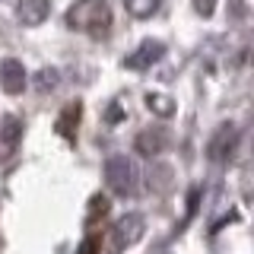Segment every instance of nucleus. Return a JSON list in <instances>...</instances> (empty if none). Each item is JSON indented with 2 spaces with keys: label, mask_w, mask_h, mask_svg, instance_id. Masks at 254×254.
<instances>
[{
  "label": "nucleus",
  "mask_w": 254,
  "mask_h": 254,
  "mask_svg": "<svg viewBox=\"0 0 254 254\" xmlns=\"http://www.w3.org/2000/svg\"><path fill=\"white\" fill-rule=\"evenodd\" d=\"M79 118H83V102H70V105H64V111L58 115V121H54V130H58L64 140L73 143V140H76Z\"/></svg>",
  "instance_id": "10"
},
{
  "label": "nucleus",
  "mask_w": 254,
  "mask_h": 254,
  "mask_svg": "<svg viewBox=\"0 0 254 254\" xmlns=\"http://www.w3.org/2000/svg\"><path fill=\"white\" fill-rule=\"evenodd\" d=\"M235 146H238V127L232 121H229V124H219L216 130H213L210 143H206V156H210V162L226 165L229 159L235 156Z\"/></svg>",
  "instance_id": "3"
},
{
  "label": "nucleus",
  "mask_w": 254,
  "mask_h": 254,
  "mask_svg": "<svg viewBox=\"0 0 254 254\" xmlns=\"http://www.w3.org/2000/svg\"><path fill=\"white\" fill-rule=\"evenodd\" d=\"M162 0H124V10L133 16V19H149V16L159 13Z\"/></svg>",
  "instance_id": "11"
},
{
  "label": "nucleus",
  "mask_w": 254,
  "mask_h": 254,
  "mask_svg": "<svg viewBox=\"0 0 254 254\" xmlns=\"http://www.w3.org/2000/svg\"><path fill=\"white\" fill-rule=\"evenodd\" d=\"M213 6H216V0H194V10L200 16H213Z\"/></svg>",
  "instance_id": "16"
},
{
  "label": "nucleus",
  "mask_w": 254,
  "mask_h": 254,
  "mask_svg": "<svg viewBox=\"0 0 254 254\" xmlns=\"http://www.w3.org/2000/svg\"><path fill=\"white\" fill-rule=\"evenodd\" d=\"M35 86H38V92H48V89H54V86H58V70H54V67H45V70H38V73H35Z\"/></svg>",
  "instance_id": "14"
},
{
  "label": "nucleus",
  "mask_w": 254,
  "mask_h": 254,
  "mask_svg": "<svg viewBox=\"0 0 254 254\" xmlns=\"http://www.w3.org/2000/svg\"><path fill=\"white\" fill-rule=\"evenodd\" d=\"M22 140V121L16 115H6L3 121H0V159L13 156L16 146H19Z\"/></svg>",
  "instance_id": "8"
},
{
  "label": "nucleus",
  "mask_w": 254,
  "mask_h": 254,
  "mask_svg": "<svg viewBox=\"0 0 254 254\" xmlns=\"http://www.w3.org/2000/svg\"><path fill=\"white\" fill-rule=\"evenodd\" d=\"M0 89L6 95H19L26 89V67L16 58H3L0 61Z\"/></svg>",
  "instance_id": "7"
},
{
  "label": "nucleus",
  "mask_w": 254,
  "mask_h": 254,
  "mask_svg": "<svg viewBox=\"0 0 254 254\" xmlns=\"http://www.w3.org/2000/svg\"><path fill=\"white\" fill-rule=\"evenodd\" d=\"M51 13V0H19L16 3V16H19L22 26H42Z\"/></svg>",
  "instance_id": "9"
},
{
  "label": "nucleus",
  "mask_w": 254,
  "mask_h": 254,
  "mask_svg": "<svg viewBox=\"0 0 254 254\" xmlns=\"http://www.w3.org/2000/svg\"><path fill=\"white\" fill-rule=\"evenodd\" d=\"M108 213V197H102V194H95L92 200H89V213H86V226H95V222H99L102 216H105Z\"/></svg>",
  "instance_id": "12"
},
{
  "label": "nucleus",
  "mask_w": 254,
  "mask_h": 254,
  "mask_svg": "<svg viewBox=\"0 0 254 254\" xmlns=\"http://www.w3.org/2000/svg\"><path fill=\"white\" fill-rule=\"evenodd\" d=\"M143 229H146V219H143L140 213H124V216L115 222V229H111V248L121 251L127 245H133L143 235Z\"/></svg>",
  "instance_id": "4"
},
{
  "label": "nucleus",
  "mask_w": 254,
  "mask_h": 254,
  "mask_svg": "<svg viewBox=\"0 0 254 254\" xmlns=\"http://www.w3.org/2000/svg\"><path fill=\"white\" fill-rule=\"evenodd\" d=\"M76 254H99V238L89 235L83 245H79V251H76Z\"/></svg>",
  "instance_id": "15"
},
{
  "label": "nucleus",
  "mask_w": 254,
  "mask_h": 254,
  "mask_svg": "<svg viewBox=\"0 0 254 254\" xmlns=\"http://www.w3.org/2000/svg\"><path fill=\"white\" fill-rule=\"evenodd\" d=\"M162 54H165V45L156 42V38H146V42H140L137 51L124 58V67L127 70H149L159 58H162Z\"/></svg>",
  "instance_id": "6"
},
{
  "label": "nucleus",
  "mask_w": 254,
  "mask_h": 254,
  "mask_svg": "<svg viewBox=\"0 0 254 254\" xmlns=\"http://www.w3.org/2000/svg\"><path fill=\"white\" fill-rule=\"evenodd\" d=\"M64 19H67V29L83 32V35L102 42L111 32V6L108 0H76V3H70Z\"/></svg>",
  "instance_id": "1"
},
{
  "label": "nucleus",
  "mask_w": 254,
  "mask_h": 254,
  "mask_svg": "<svg viewBox=\"0 0 254 254\" xmlns=\"http://www.w3.org/2000/svg\"><path fill=\"white\" fill-rule=\"evenodd\" d=\"M169 130L165 127H146V130H140L137 133V140H133V149H137L140 156H146V159H156L159 153H165L169 149Z\"/></svg>",
  "instance_id": "5"
},
{
  "label": "nucleus",
  "mask_w": 254,
  "mask_h": 254,
  "mask_svg": "<svg viewBox=\"0 0 254 254\" xmlns=\"http://www.w3.org/2000/svg\"><path fill=\"white\" fill-rule=\"evenodd\" d=\"M146 105H149V111H156V115H162V118L175 115L172 99H165V95H153V92H149V95H146Z\"/></svg>",
  "instance_id": "13"
},
{
  "label": "nucleus",
  "mask_w": 254,
  "mask_h": 254,
  "mask_svg": "<svg viewBox=\"0 0 254 254\" xmlns=\"http://www.w3.org/2000/svg\"><path fill=\"white\" fill-rule=\"evenodd\" d=\"M105 185L111 188V194L118 197H130L137 190V169L127 156H111L105 162Z\"/></svg>",
  "instance_id": "2"
}]
</instances>
